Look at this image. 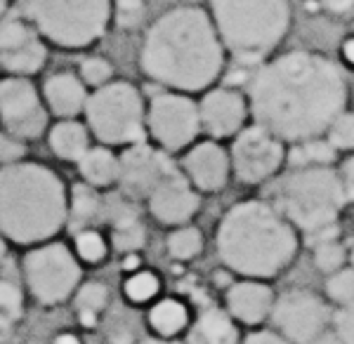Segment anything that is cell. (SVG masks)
I'll return each mask as SVG.
<instances>
[{
  "label": "cell",
  "mask_w": 354,
  "mask_h": 344,
  "mask_svg": "<svg viewBox=\"0 0 354 344\" xmlns=\"http://www.w3.org/2000/svg\"><path fill=\"white\" fill-rule=\"evenodd\" d=\"M66 224L73 231L83 229H95L102 224V196L90 184H76L71 189V200H68Z\"/></svg>",
  "instance_id": "44dd1931"
},
{
  "label": "cell",
  "mask_w": 354,
  "mask_h": 344,
  "mask_svg": "<svg viewBox=\"0 0 354 344\" xmlns=\"http://www.w3.org/2000/svg\"><path fill=\"white\" fill-rule=\"evenodd\" d=\"M142 344H182V342H175V340H163V337H153V340H147Z\"/></svg>",
  "instance_id": "816d5d0a"
},
{
  "label": "cell",
  "mask_w": 354,
  "mask_h": 344,
  "mask_svg": "<svg viewBox=\"0 0 354 344\" xmlns=\"http://www.w3.org/2000/svg\"><path fill=\"white\" fill-rule=\"evenodd\" d=\"M158 290H161V280H158L156 274L147 271V269H137L123 283V295L133 305H147L158 295Z\"/></svg>",
  "instance_id": "83f0119b"
},
{
  "label": "cell",
  "mask_w": 354,
  "mask_h": 344,
  "mask_svg": "<svg viewBox=\"0 0 354 344\" xmlns=\"http://www.w3.org/2000/svg\"><path fill=\"white\" fill-rule=\"evenodd\" d=\"M177 168L168 153L158 151L145 142L130 144L118 158V182L121 191L128 198H149V193L156 189L168 175H173Z\"/></svg>",
  "instance_id": "5bb4252c"
},
{
  "label": "cell",
  "mask_w": 354,
  "mask_h": 344,
  "mask_svg": "<svg viewBox=\"0 0 354 344\" xmlns=\"http://www.w3.org/2000/svg\"><path fill=\"white\" fill-rule=\"evenodd\" d=\"M45 59H48V50H45L43 40L38 36H33L28 43L10 50V52H0V66L5 71L15 73V76L38 73L45 66Z\"/></svg>",
  "instance_id": "d4e9b609"
},
{
  "label": "cell",
  "mask_w": 354,
  "mask_h": 344,
  "mask_svg": "<svg viewBox=\"0 0 354 344\" xmlns=\"http://www.w3.org/2000/svg\"><path fill=\"white\" fill-rule=\"evenodd\" d=\"M210 19L227 55L239 64L270 59L290 28L288 0H208Z\"/></svg>",
  "instance_id": "5b68a950"
},
{
  "label": "cell",
  "mask_w": 354,
  "mask_h": 344,
  "mask_svg": "<svg viewBox=\"0 0 354 344\" xmlns=\"http://www.w3.org/2000/svg\"><path fill=\"white\" fill-rule=\"evenodd\" d=\"M111 0H24L26 19L59 48H88L104 36L111 21Z\"/></svg>",
  "instance_id": "52a82bcc"
},
{
  "label": "cell",
  "mask_w": 354,
  "mask_h": 344,
  "mask_svg": "<svg viewBox=\"0 0 354 344\" xmlns=\"http://www.w3.org/2000/svg\"><path fill=\"white\" fill-rule=\"evenodd\" d=\"M225 48L210 15L182 5L158 17L140 50V68L147 78L173 93H205L225 68Z\"/></svg>",
  "instance_id": "7a4b0ae2"
},
{
  "label": "cell",
  "mask_w": 354,
  "mask_h": 344,
  "mask_svg": "<svg viewBox=\"0 0 354 344\" xmlns=\"http://www.w3.org/2000/svg\"><path fill=\"white\" fill-rule=\"evenodd\" d=\"M324 8L328 10L330 15H350L354 10V0H324Z\"/></svg>",
  "instance_id": "ee69618b"
},
{
  "label": "cell",
  "mask_w": 354,
  "mask_h": 344,
  "mask_svg": "<svg viewBox=\"0 0 354 344\" xmlns=\"http://www.w3.org/2000/svg\"><path fill=\"white\" fill-rule=\"evenodd\" d=\"M147 128L163 151H182L201 133L198 104L182 93L156 95L147 111Z\"/></svg>",
  "instance_id": "8fae6325"
},
{
  "label": "cell",
  "mask_w": 354,
  "mask_h": 344,
  "mask_svg": "<svg viewBox=\"0 0 354 344\" xmlns=\"http://www.w3.org/2000/svg\"><path fill=\"white\" fill-rule=\"evenodd\" d=\"M248 99L232 88H213L205 90L198 102V120L201 130L210 140H227L241 133L248 118Z\"/></svg>",
  "instance_id": "9a60e30c"
},
{
  "label": "cell",
  "mask_w": 354,
  "mask_h": 344,
  "mask_svg": "<svg viewBox=\"0 0 354 344\" xmlns=\"http://www.w3.org/2000/svg\"><path fill=\"white\" fill-rule=\"evenodd\" d=\"M215 248L230 271L267 280L293 265L300 252V236L270 200L250 198L225 212L215 233Z\"/></svg>",
  "instance_id": "3957f363"
},
{
  "label": "cell",
  "mask_w": 354,
  "mask_h": 344,
  "mask_svg": "<svg viewBox=\"0 0 354 344\" xmlns=\"http://www.w3.org/2000/svg\"><path fill=\"white\" fill-rule=\"evenodd\" d=\"M0 120L17 140H38L48 128V113L26 78L0 80Z\"/></svg>",
  "instance_id": "4fadbf2b"
},
{
  "label": "cell",
  "mask_w": 354,
  "mask_h": 344,
  "mask_svg": "<svg viewBox=\"0 0 354 344\" xmlns=\"http://www.w3.org/2000/svg\"><path fill=\"white\" fill-rule=\"evenodd\" d=\"M78 170L90 187H109L118 182V158L104 146L88 149L78 160Z\"/></svg>",
  "instance_id": "7402d4cb"
},
{
  "label": "cell",
  "mask_w": 354,
  "mask_h": 344,
  "mask_svg": "<svg viewBox=\"0 0 354 344\" xmlns=\"http://www.w3.org/2000/svg\"><path fill=\"white\" fill-rule=\"evenodd\" d=\"M312 260H314V267H317L319 271L330 276L333 271H338V269L345 267L347 250H345V245L340 243V238L326 240V243L314 245V248H312Z\"/></svg>",
  "instance_id": "4dcf8cb0"
},
{
  "label": "cell",
  "mask_w": 354,
  "mask_h": 344,
  "mask_svg": "<svg viewBox=\"0 0 354 344\" xmlns=\"http://www.w3.org/2000/svg\"><path fill=\"white\" fill-rule=\"evenodd\" d=\"M149 210L161 224L185 227L201 208L198 191L189 184L180 170L168 175L165 180L149 193Z\"/></svg>",
  "instance_id": "2e32d148"
},
{
  "label": "cell",
  "mask_w": 354,
  "mask_h": 344,
  "mask_svg": "<svg viewBox=\"0 0 354 344\" xmlns=\"http://www.w3.org/2000/svg\"><path fill=\"white\" fill-rule=\"evenodd\" d=\"M5 260V243H3V236H0V262Z\"/></svg>",
  "instance_id": "f5cc1de1"
},
{
  "label": "cell",
  "mask_w": 354,
  "mask_h": 344,
  "mask_svg": "<svg viewBox=\"0 0 354 344\" xmlns=\"http://www.w3.org/2000/svg\"><path fill=\"white\" fill-rule=\"evenodd\" d=\"M36 33L24 19L12 15H0V52H10V50L19 48L28 43Z\"/></svg>",
  "instance_id": "1f68e13d"
},
{
  "label": "cell",
  "mask_w": 354,
  "mask_h": 344,
  "mask_svg": "<svg viewBox=\"0 0 354 344\" xmlns=\"http://www.w3.org/2000/svg\"><path fill=\"white\" fill-rule=\"evenodd\" d=\"M324 140L333 146V151H354V111H340L330 120Z\"/></svg>",
  "instance_id": "f546056e"
},
{
  "label": "cell",
  "mask_w": 354,
  "mask_h": 344,
  "mask_svg": "<svg viewBox=\"0 0 354 344\" xmlns=\"http://www.w3.org/2000/svg\"><path fill=\"white\" fill-rule=\"evenodd\" d=\"M272 205L298 231L314 233L324 227L338 224L347 196L338 170L330 165H302L279 182Z\"/></svg>",
  "instance_id": "8992f818"
},
{
  "label": "cell",
  "mask_w": 354,
  "mask_h": 344,
  "mask_svg": "<svg viewBox=\"0 0 354 344\" xmlns=\"http://www.w3.org/2000/svg\"><path fill=\"white\" fill-rule=\"evenodd\" d=\"M113 66L102 57H88L81 64V80L83 85H93V88H102V85L111 83Z\"/></svg>",
  "instance_id": "74e56055"
},
{
  "label": "cell",
  "mask_w": 354,
  "mask_h": 344,
  "mask_svg": "<svg viewBox=\"0 0 354 344\" xmlns=\"http://www.w3.org/2000/svg\"><path fill=\"white\" fill-rule=\"evenodd\" d=\"M203 250V233L196 227H177L168 236V255L177 262H189Z\"/></svg>",
  "instance_id": "484cf974"
},
{
  "label": "cell",
  "mask_w": 354,
  "mask_h": 344,
  "mask_svg": "<svg viewBox=\"0 0 354 344\" xmlns=\"http://www.w3.org/2000/svg\"><path fill=\"white\" fill-rule=\"evenodd\" d=\"M133 222H140V210L125 193H109L102 198V224L116 229Z\"/></svg>",
  "instance_id": "4316f807"
},
{
  "label": "cell",
  "mask_w": 354,
  "mask_h": 344,
  "mask_svg": "<svg viewBox=\"0 0 354 344\" xmlns=\"http://www.w3.org/2000/svg\"><path fill=\"white\" fill-rule=\"evenodd\" d=\"M333 332L342 344H354V302L338 307L333 314Z\"/></svg>",
  "instance_id": "ab89813d"
},
{
  "label": "cell",
  "mask_w": 354,
  "mask_h": 344,
  "mask_svg": "<svg viewBox=\"0 0 354 344\" xmlns=\"http://www.w3.org/2000/svg\"><path fill=\"white\" fill-rule=\"evenodd\" d=\"M310 344H342L340 340H338V337H335V332H322V335H319L317 337V340H314V342H310Z\"/></svg>",
  "instance_id": "c3c4849f"
},
{
  "label": "cell",
  "mask_w": 354,
  "mask_h": 344,
  "mask_svg": "<svg viewBox=\"0 0 354 344\" xmlns=\"http://www.w3.org/2000/svg\"><path fill=\"white\" fill-rule=\"evenodd\" d=\"M298 146H300L298 149L300 160L305 165H330V160L335 158L333 146H330L326 140H322V137H314V140L300 142Z\"/></svg>",
  "instance_id": "8d00e7d4"
},
{
  "label": "cell",
  "mask_w": 354,
  "mask_h": 344,
  "mask_svg": "<svg viewBox=\"0 0 354 344\" xmlns=\"http://www.w3.org/2000/svg\"><path fill=\"white\" fill-rule=\"evenodd\" d=\"M76 302H78V312H93L100 316L102 312L106 309V302H109V290H106L104 283H85L81 285L76 295Z\"/></svg>",
  "instance_id": "d590c367"
},
{
  "label": "cell",
  "mask_w": 354,
  "mask_h": 344,
  "mask_svg": "<svg viewBox=\"0 0 354 344\" xmlns=\"http://www.w3.org/2000/svg\"><path fill=\"white\" fill-rule=\"evenodd\" d=\"M78 316H81V325H83V328H95L97 314H93V312H78Z\"/></svg>",
  "instance_id": "681fc988"
},
{
  "label": "cell",
  "mask_w": 354,
  "mask_h": 344,
  "mask_svg": "<svg viewBox=\"0 0 354 344\" xmlns=\"http://www.w3.org/2000/svg\"><path fill=\"white\" fill-rule=\"evenodd\" d=\"M21 307H24V297H21V288L17 283L15 274L0 262V314L17 321L21 316Z\"/></svg>",
  "instance_id": "f1b7e54d"
},
{
  "label": "cell",
  "mask_w": 354,
  "mask_h": 344,
  "mask_svg": "<svg viewBox=\"0 0 354 344\" xmlns=\"http://www.w3.org/2000/svg\"><path fill=\"white\" fill-rule=\"evenodd\" d=\"M187 344H241L239 328L225 309H203L187 332Z\"/></svg>",
  "instance_id": "d6986e66"
},
{
  "label": "cell",
  "mask_w": 354,
  "mask_h": 344,
  "mask_svg": "<svg viewBox=\"0 0 354 344\" xmlns=\"http://www.w3.org/2000/svg\"><path fill=\"white\" fill-rule=\"evenodd\" d=\"M24 151L26 149L21 144V140H17L12 135L0 133V168L19 163V160L24 158Z\"/></svg>",
  "instance_id": "60d3db41"
},
{
  "label": "cell",
  "mask_w": 354,
  "mask_h": 344,
  "mask_svg": "<svg viewBox=\"0 0 354 344\" xmlns=\"http://www.w3.org/2000/svg\"><path fill=\"white\" fill-rule=\"evenodd\" d=\"M241 344H290L286 337H281L277 330H258L250 332Z\"/></svg>",
  "instance_id": "7bdbcfd3"
},
{
  "label": "cell",
  "mask_w": 354,
  "mask_h": 344,
  "mask_svg": "<svg viewBox=\"0 0 354 344\" xmlns=\"http://www.w3.org/2000/svg\"><path fill=\"white\" fill-rule=\"evenodd\" d=\"M352 33H354V26H352Z\"/></svg>",
  "instance_id": "6f0895ef"
},
{
  "label": "cell",
  "mask_w": 354,
  "mask_h": 344,
  "mask_svg": "<svg viewBox=\"0 0 354 344\" xmlns=\"http://www.w3.org/2000/svg\"><path fill=\"white\" fill-rule=\"evenodd\" d=\"M347 260H350V267L354 269V248H352V252H350V255H347Z\"/></svg>",
  "instance_id": "11a10c76"
},
{
  "label": "cell",
  "mask_w": 354,
  "mask_h": 344,
  "mask_svg": "<svg viewBox=\"0 0 354 344\" xmlns=\"http://www.w3.org/2000/svg\"><path fill=\"white\" fill-rule=\"evenodd\" d=\"M88 128L102 144L130 146L145 137V104L135 85L123 80L97 88L85 102Z\"/></svg>",
  "instance_id": "ba28073f"
},
{
  "label": "cell",
  "mask_w": 354,
  "mask_h": 344,
  "mask_svg": "<svg viewBox=\"0 0 354 344\" xmlns=\"http://www.w3.org/2000/svg\"><path fill=\"white\" fill-rule=\"evenodd\" d=\"M182 170H185V177L196 191L215 193L230 180V153L215 140L198 142L185 153Z\"/></svg>",
  "instance_id": "e0dca14e"
},
{
  "label": "cell",
  "mask_w": 354,
  "mask_h": 344,
  "mask_svg": "<svg viewBox=\"0 0 354 344\" xmlns=\"http://www.w3.org/2000/svg\"><path fill=\"white\" fill-rule=\"evenodd\" d=\"M286 160V144L260 125H248L234 137L230 151L232 172L241 184L255 187L272 180Z\"/></svg>",
  "instance_id": "30bf717a"
},
{
  "label": "cell",
  "mask_w": 354,
  "mask_h": 344,
  "mask_svg": "<svg viewBox=\"0 0 354 344\" xmlns=\"http://www.w3.org/2000/svg\"><path fill=\"white\" fill-rule=\"evenodd\" d=\"M270 318L277 332L290 344H310L330 323V309L322 297L307 290H288L274 300Z\"/></svg>",
  "instance_id": "7c38bea8"
},
{
  "label": "cell",
  "mask_w": 354,
  "mask_h": 344,
  "mask_svg": "<svg viewBox=\"0 0 354 344\" xmlns=\"http://www.w3.org/2000/svg\"><path fill=\"white\" fill-rule=\"evenodd\" d=\"M50 146L62 160H81V156L88 151V128L76 120L66 118L57 123L50 130Z\"/></svg>",
  "instance_id": "cb8c5ba5"
},
{
  "label": "cell",
  "mask_w": 354,
  "mask_h": 344,
  "mask_svg": "<svg viewBox=\"0 0 354 344\" xmlns=\"http://www.w3.org/2000/svg\"><path fill=\"white\" fill-rule=\"evenodd\" d=\"M326 295L333 305H352L354 302V269L342 267L326 276Z\"/></svg>",
  "instance_id": "d6a6232c"
},
{
  "label": "cell",
  "mask_w": 354,
  "mask_h": 344,
  "mask_svg": "<svg viewBox=\"0 0 354 344\" xmlns=\"http://www.w3.org/2000/svg\"><path fill=\"white\" fill-rule=\"evenodd\" d=\"M24 278L41 305L55 307L68 300L81 283V267L73 252L62 243H43L24 257Z\"/></svg>",
  "instance_id": "9c48e42d"
},
{
  "label": "cell",
  "mask_w": 354,
  "mask_h": 344,
  "mask_svg": "<svg viewBox=\"0 0 354 344\" xmlns=\"http://www.w3.org/2000/svg\"><path fill=\"white\" fill-rule=\"evenodd\" d=\"M53 344H81V340L76 335H71V332H62V335L55 337Z\"/></svg>",
  "instance_id": "f907efd6"
},
{
  "label": "cell",
  "mask_w": 354,
  "mask_h": 344,
  "mask_svg": "<svg viewBox=\"0 0 354 344\" xmlns=\"http://www.w3.org/2000/svg\"><path fill=\"white\" fill-rule=\"evenodd\" d=\"M8 3H10V0H0V15H5V10H8Z\"/></svg>",
  "instance_id": "db71d44e"
},
{
  "label": "cell",
  "mask_w": 354,
  "mask_h": 344,
  "mask_svg": "<svg viewBox=\"0 0 354 344\" xmlns=\"http://www.w3.org/2000/svg\"><path fill=\"white\" fill-rule=\"evenodd\" d=\"M43 93L50 111L64 120L78 116L85 108V102H88L83 80L71 76V73H57V76H53L45 83Z\"/></svg>",
  "instance_id": "ffe728a7"
},
{
  "label": "cell",
  "mask_w": 354,
  "mask_h": 344,
  "mask_svg": "<svg viewBox=\"0 0 354 344\" xmlns=\"http://www.w3.org/2000/svg\"><path fill=\"white\" fill-rule=\"evenodd\" d=\"M340 182H342V189H345V196H347V203L354 200V153L345 158V163H342L340 168Z\"/></svg>",
  "instance_id": "b9f144b4"
},
{
  "label": "cell",
  "mask_w": 354,
  "mask_h": 344,
  "mask_svg": "<svg viewBox=\"0 0 354 344\" xmlns=\"http://www.w3.org/2000/svg\"><path fill=\"white\" fill-rule=\"evenodd\" d=\"M76 252L83 262L97 265L106 257V240L97 229H83L76 231Z\"/></svg>",
  "instance_id": "836d02e7"
},
{
  "label": "cell",
  "mask_w": 354,
  "mask_h": 344,
  "mask_svg": "<svg viewBox=\"0 0 354 344\" xmlns=\"http://www.w3.org/2000/svg\"><path fill=\"white\" fill-rule=\"evenodd\" d=\"M12 328H15V321L10 316H5V314H0V340L8 337L10 332H12Z\"/></svg>",
  "instance_id": "bcb514c9"
},
{
  "label": "cell",
  "mask_w": 354,
  "mask_h": 344,
  "mask_svg": "<svg viewBox=\"0 0 354 344\" xmlns=\"http://www.w3.org/2000/svg\"><path fill=\"white\" fill-rule=\"evenodd\" d=\"M137 267H140V257H137V252H130V255H125V260H123V269H125V271H137Z\"/></svg>",
  "instance_id": "7dc6e473"
},
{
  "label": "cell",
  "mask_w": 354,
  "mask_h": 344,
  "mask_svg": "<svg viewBox=\"0 0 354 344\" xmlns=\"http://www.w3.org/2000/svg\"><path fill=\"white\" fill-rule=\"evenodd\" d=\"M245 99L255 125L283 144H300L326 133L330 120L347 108L350 88L326 55L295 50L262 61Z\"/></svg>",
  "instance_id": "6da1fadb"
},
{
  "label": "cell",
  "mask_w": 354,
  "mask_h": 344,
  "mask_svg": "<svg viewBox=\"0 0 354 344\" xmlns=\"http://www.w3.org/2000/svg\"><path fill=\"white\" fill-rule=\"evenodd\" d=\"M352 104H354V90H352Z\"/></svg>",
  "instance_id": "9f6ffc18"
},
{
  "label": "cell",
  "mask_w": 354,
  "mask_h": 344,
  "mask_svg": "<svg viewBox=\"0 0 354 344\" xmlns=\"http://www.w3.org/2000/svg\"><path fill=\"white\" fill-rule=\"evenodd\" d=\"M340 59L345 61L347 66L354 68V33L342 40V45H340Z\"/></svg>",
  "instance_id": "f6af8a7d"
},
{
  "label": "cell",
  "mask_w": 354,
  "mask_h": 344,
  "mask_svg": "<svg viewBox=\"0 0 354 344\" xmlns=\"http://www.w3.org/2000/svg\"><path fill=\"white\" fill-rule=\"evenodd\" d=\"M274 290L265 280L243 278L227 288V314L243 325H260L270 318L274 307Z\"/></svg>",
  "instance_id": "ac0fdd59"
},
{
  "label": "cell",
  "mask_w": 354,
  "mask_h": 344,
  "mask_svg": "<svg viewBox=\"0 0 354 344\" xmlns=\"http://www.w3.org/2000/svg\"><path fill=\"white\" fill-rule=\"evenodd\" d=\"M149 325H151V330L156 332V337L173 340L182 330L189 328V309L182 305L180 300H173V297L161 300L151 307Z\"/></svg>",
  "instance_id": "603a6c76"
},
{
  "label": "cell",
  "mask_w": 354,
  "mask_h": 344,
  "mask_svg": "<svg viewBox=\"0 0 354 344\" xmlns=\"http://www.w3.org/2000/svg\"><path fill=\"white\" fill-rule=\"evenodd\" d=\"M113 5L121 28H137L145 19V0H116Z\"/></svg>",
  "instance_id": "f35d334b"
},
{
  "label": "cell",
  "mask_w": 354,
  "mask_h": 344,
  "mask_svg": "<svg viewBox=\"0 0 354 344\" xmlns=\"http://www.w3.org/2000/svg\"><path fill=\"white\" fill-rule=\"evenodd\" d=\"M111 243H113V248L125 252V255L137 252L147 243V231H145V227H142V222H133V224L111 229Z\"/></svg>",
  "instance_id": "e575fe53"
},
{
  "label": "cell",
  "mask_w": 354,
  "mask_h": 344,
  "mask_svg": "<svg viewBox=\"0 0 354 344\" xmlns=\"http://www.w3.org/2000/svg\"><path fill=\"white\" fill-rule=\"evenodd\" d=\"M68 196L62 180L38 163L0 168V236L19 245L48 243L66 224Z\"/></svg>",
  "instance_id": "277c9868"
}]
</instances>
